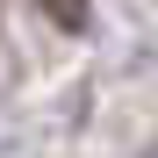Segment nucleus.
<instances>
[{
  "label": "nucleus",
  "instance_id": "obj_1",
  "mask_svg": "<svg viewBox=\"0 0 158 158\" xmlns=\"http://www.w3.org/2000/svg\"><path fill=\"white\" fill-rule=\"evenodd\" d=\"M58 29H86V0H43Z\"/></svg>",
  "mask_w": 158,
  "mask_h": 158
}]
</instances>
